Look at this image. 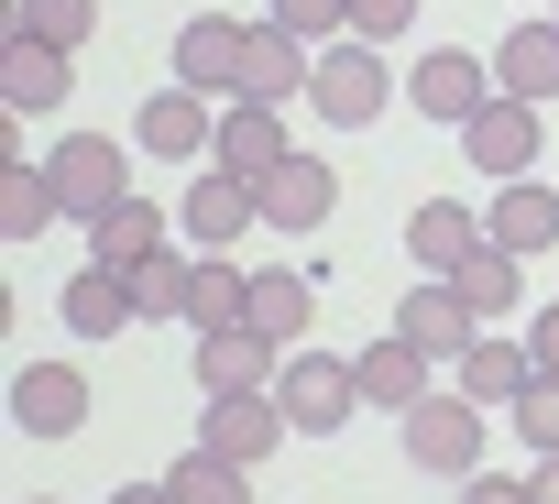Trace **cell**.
Instances as JSON below:
<instances>
[{
  "label": "cell",
  "instance_id": "obj_35",
  "mask_svg": "<svg viewBox=\"0 0 559 504\" xmlns=\"http://www.w3.org/2000/svg\"><path fill=\"white\" fill-rule=\"evenodd\" d=\"M526 362H537V373H559V308H537V329H526Z\"/></svg>",
  "mask_w": 559,
  "mask_h": 504
},
{
  "label": "cell",
  "instance_id": "obj_11",
  "mask_svg": "<svg viewBox=\"0 0 559 504\" xmlns=\"http://www.w3.org/2000/svg\"><path fill=\"white\" fill-rule=\"evenodd\" d=\"M308 88H319V56H308L286 23H252V45H241V99L286 110V99H308Z\"/></svg>",
  "mask_w": 559,
  "mask_h": 504
},
{
  "label": "cell",
  "instance_id": "obj_28",
  "mask_svg": "<svg viewBox=\"0 0 559 504\" xmlns=\"http://www.w3.org/2000/svg\"><path fill=\"white\" fill-rule=\"evenodd\" d=\"M450 297L472 308V329H483V319H504V308H515V252H504V241H483L472 264L450 275Z\"/></svg>",
  "mask_w": 559,
  "mask_h": 504
},
{
  "label": "cell",
  "instance_id": "obj_6",
  "mask_svg": "<svg viewBox=\"0 0 559 504\" xmlns=\"http://www.w3.org/2000/svg\"><path fill=\"white\" fill-rule=\"evenodd\" d=\"M274 439H286V406H274V384L263 395H209V417H198V449L209 460H274Z\"/></svg>",
  "mask_w": 559,
  "mask_h": 504
},
{
  "label": "cell",
  "instance_id": "obj_17",
  "mask_svg": "<svg viewBox=\"0 0 559 504\" xmlns=\"http://www.w3.org/2000/svg\"><path fill=\"white\" fill-rule=\"evenodd\" d=\"M165 241H176V219H165L154 197H121L110 219H88V264H110V275H143Z\"/></svg>",
  "mask_w": 559,
  "mask_h": 504
},
{
  "label": "cell",
  "instance_id": "obj_38",
  "mask_svg": "<svg viewBox=\"0 0 559 504\" xmlns=\"http://www.w3.org/2000/svg\"><path fill=\"white\" fill-rule=\"evenodd\" d=\"M548 23H559V12H548Z\"/></svg>",
  "mask_w": 559,
  "mask_h": 504
},
{
  "label": "cell",
  "instance_id": "obj_7",
  "mask_svg": "<svg viewBox=\"0 0 559 504\" xmlns=\"http://www.w3.org/2000/svg\"><path fill=\"white\" fill-rule=\"evenodd\" d=\"M362 406H395V417H417L428 395H439V351H417L406 329H384V340H362Z\"/></svg>",
  "mask_w": 559,
  "mask_h": 504
},
{
  "label": "cell",
  "instance_id": "obj_10",
  "mask_svg": "<svg viewBox=\"0 0 559 504\" xmlns=\"http://www.w3.org/2000/svg\"><path fill=\"white\" fill-rule=\"evenodd\" d=\"M252 219H263V197H252L241 176H219V165H198V176H187V219H176V230H187V252H230Z\"/></svg>",
  "mask_w": 559,
  "mask_h": 504
},
{
  "label": "cell",
  "instance_id": "obj_31",
  "mask_svg": "<svg viewBox=\"0 0 559 504\" xmlns=\"http://www.w3.org/2000/svg\"><path fill=\"white\" fill-rule=\"evenodd\" d=\"M504 417H515V439H526L537 460H559V373H537V384H526Z\"/></svg>",
  "mask_w": 559,
  "mask_h": 504
},
{
  "label": "cell",
  "instance_id": "obj_19",
  "mask_svg": "<svg viewBox=\"0 0 559 504\" xmlns=\"http://www.w3.org/2000/svg\"><path fill=\"white\" fill-rule=\"evenodd\" d=\"M493 88L526 99V110H548V99H559V23H515V34L493 45Z\"/></svg>",
  "mask_w": 559,
  "mask_h": 504
},
{
  "label": "cell",
  "instance_id": "obj_3",
  "mask_svg": "<svg viewBox=\"0 0 559 504\" xmlns=\"http://www.w3.org/2000/svg\"><path fill=\"white\" fill-rule=\"evenodd\" d=\"M406 460L439 471V482H472V471H483V406H472L461 384H439V395L406 417Z\"/></svg>",
  "mask_w": 559,
  "mask_h": 504
},
{
  "label": "cell",
  "instance_id": "obj_21",
  "mask_svg": "<svg viewBox=\"0 0 559 504\" xmlns=\"http://www.w3.org/2000/svg\"><path fill=\"white\" fill-rule=\"evenodd\" d=\"M483 230L515 252V264H526V252H548V241H559V187H537V176H526V187H493Z\"/></svg>",
  "mask_w": 559,
  "mask_h": 504
},
{
  "label": "cell",
  "instance_id": "obj_27",
  "mask_svg": "<svg viewBox=\"0 0 559 504\" xmlns=\"http://www.w3.org/2000/svg\"><path fill=\"white\" fill-rule=\"evenodd\" d=\"M252 308V275L230 264V252H198V286H187V329H241Z\"/></svg>",
  "mask_w": 559,
  "mask_h": 504
},
{
  "label": "cell",
  "instance_id": "obj_23",
  "mask_svg": "<svg viewBox=\"0 0 559 504\" xmlns=\"http://www.w3.org/2000/svg\"><path fill=\"white\" fill-rule=\"evenodd\" d=\"M143 308H132V275H110V264H78L67 275V329H88V340H110V329H132Z\"/></svg>",
  "mask_w": 559,
  "mask_h": 504
},
{
  "label": "cell",
  "instance_id": "obj_14",
  "mask_svg": "<svg viewBox=\"0 0 559 504\" xmlns=\"http://www.w3.org/2000/svg\"><path fill=\"white\" fill-rule=\"evenodd\" d=\"M132 143H143V154H165V165H198V154H219V110H209L198 88H165V99H143Z\"/></svg>",
  "mask_w": 559,
  "mask_h": 504
},
{
  "label": "cell",
  "instance_id": "obj_16",
  "mask_svg": "<svg viewBox=\"0 0 559 504\" xmlns=\"http://www.w3.org/2000/svg\"><path fill=\"white\" fill-rule=\"evenodd\" d=\"M483 241H493V230H483V219H472L461 197H428V208L406 219V252H417V275H428V286H450V275L472 264Z\"/></svg>",
  "mask_w": 559,
  "mask_h": 504
},
{
  "label": "cell",
  "instance_id": "obj_25",
  "mask_svg": "<svg viewBox=\"0 0 559 504\" xmlns=\"http://www.w3.org/2000/svg\"><path fill=\"white\" fill-rule=\"evenodd\" d=\"M526 384H537V362H526V340H493V329H483V340L461 351V395H472V406H515Z\"/></svg>",
  "mask_w": 559,
  "mask_h": 504
},
{
  "label": "cell",
  "instance_id": "obj_33",
  "mask_svg": "<svg viewBox=\"0 0 559 504\" xmlns=\"http://www.w3.org/2000/svg\"><path fill=\"white\" fill-rule=\"evenodd\" d=\"M352 34H362V45H395V34H417V0H352Z\"/></svg>",
  "mask_w": 559,
  "mask_h": 504
},
{
  "label": "cell",
  "instance_id": "obj_8",
  "mask_svg": "<svg viewBox=\"0 0 559 504\" xmlns=\"http://www.w3.org/2000/svg\"><path fill=\"white\" fill-rule=\"evenodd\" d=\"M12 428H23V439L88 428V373H78V362H23V373H12Z\"/></svg>",
  "mask_w": 559,
  "mask_h": 504
},
{
  "label": "cell",
  "instance_id": "obj_34",
  "mask_svg": "<svg viewBox=\"0 0 559 504\" xmlns=\"http://www.w3.org/2000/svg\"><path fill=\"white\" fill-rule=\"evenodd\" d=\"M461 504H537V482H504V471H472Z\"/></svg>",
  "mask_w": 559,
  "mask_h": 504
},
{
  "label": "cell",
  "instance_id": "obj_22",
  "mask_svg": "<svg viewBox=\"0 0 559 504\" xmlns=\"http://www.w3.org/2000/svg\"><path fill=\"white\" fill-rule=\"evenodd\" d=\"M308 319H319V286H308V275H286V264H263V275H252L241 329H263L274 351H297V329H308Z\"/></svg>",
  "mask_w": 559,
  "mask_h": 504
},
{
  "label": "cell",
  "instance_id": "obj_36",
  "mask_svg": "<svg viewBox=\"0 0 559 504\" xmlns=\"http://www.w3.org/2000/svg\"><path fill=\"white\" fill-rule=\"evenodd\" d=\"M110 504H176V493H165V482H121Z\"/></svg>",
  "mask_w": 559,
  "mask_h": 504
},
{
  "label": "cell",
  "instance_id": "obj_18",
  "mask_svg": "<svg viewBox=\"0 0 559 504\" xmlns=\"http://www.w3.org/2000/svg\"><path fill=\"white\" fill-rule=\"evenodd\" d=\"M274 373H286V362H274L263 329H198V384L209 395H263Z\"/></svg>",
  "mask_w": 559,
  "mask_h": 504
},
{
  "label": "cell",
  "instance_id": "obj_1",
  "mask_svg": "<svg viewBox=\"0 0 559 504\" xmlns=\"http://www.w3.org/2000/svg\"><path fill=\"white\" fill-rule=\"evenodd\" d=\"M274 406H286L297 439H330V428L362 417V373H352L341 351H286V373H274Z\"/></svg>",
  "mask_w": 559,
  "mask_h": 504
},
{
  "label": "cell",
  "instance_id": "obj_15",
  "mask_svg": "<svg viewBox=\"0 0 559 504\" xmlns=\"http://www.w3.org/2000/svg\"><path fill=\"white\" fill-rule=\"evenodd\" d=\"M461 154H472L493 187H526V176H537V110H526V99H493V110L461 132Z\"/></svg>",
  "mask_w": 559,
  "mask_h": 504
},
{
  "label": "cell",
  "instance_id": "obj_26",
  "mask_svg": "<svg viewBox=\"0 0 559 504\" xmlns=\"http://www.w3.org/2000/svg\"><path fill=\"white\" fill-rule=\"evenodd\" d=\"M56 219H67V197H56V176L12 154V165H0V241H34V230H56Z\"/></svg>",
  "mask_w": 559,
  "mask_h": 504
},
{
  "label": "cell",
  "instance_id": "obj_2",
  "mask_svg": "<svg viewBox=\"0 0 559 504\" xmlns=\"http://www.w3.org/2000/svg\"><path fill=\"white\" fill-rule=\"evenodd\" d=\"M319 121H341V132H373L384 121V99H395V77H384V45H362V34H341V45H319Z\"/></svg>",
  "mask_w": 559,
  "mask_h": 504
},
{
  "label": "cell",
  "instance_id": "obj_5",
  "mask_svg": "<svg viewBox=\"0 0 559 504\" xmlns=\"http://www.w3.org/2000/svg\"><path fill=\"white\" fill-rule=\"evenodd\" d=\"M406 99H417L428 121H450V132H472V121H483V110H493L504 88H493V56H461V45H439V56H428V67L406 77Z\"/></svg>",
  "mask_w": 559,
  "mask_h": 504
},
{
  "label": "cell",
  "instance_id": "obj_12",
  "mask_svg": "<svg viewBox=\"0 0 559 504\" xmlns=\"http://www.w3.org/2000/svg\"><path fill=\"white\" fill-rule=\"evenodd\" d=\"M252 197H263V230H319L341 208V176H330V154H286Z\"/></svg>",
  "mask_w": 559,
  "mask_h": 504
},
{
  "label": "cell",
  "instance_id": "obj_9",
  "mask_svg": "<svg viewBox=\"0 0 559 504\" xmlns=\"http://www.w3.org/2000/svg\"><path fill=\"white\" fill-rule=\"evenodd\" d=\"M241 45H252V23H230V12H198L187 34H176V88H219V99H241Z\"/></svg>",
  "mask_w": 559,
  "mask_h": 504
},
{
  "label": "cell",
  "instance_id": "obj_20",
  "mask_svg": "<svg viewBox=\"0 0 559 504\" xmlns=\"http://www.w3.org/2000/svg\"><path fill=\"white\" fill-rule=\"evenodd\" d=\"M67 77H78V56H56V45H34V34L0 45V99H12V121H23V110H56Z\"/></svg>",
  "mask_w": 559,
  "mask_h": 504
},
{
  "label": "cell",
  "instance_id": "obj_37",
  "mask_svg": "<svg viewBox=\"0 0 559 504\" xmlns=\"http://www.w3.org/2000/svg\"><path fill=\"white\" fill-rule=\"evenodd\" d=\"M526 482H537V504H559V460H537V471H526Z\"/></svg>",
  "mask_w": 559,
  "mask_h": 504
},
{
  "label": "cell",
  "instance_id": "obj_24",
  "mask_svg": "<svg viewBox=\"0 0 559 504\" xmlns=\"http://www.w3.org/2000/svg\"><path fill=\"white\" fill-rule=\"evenodd\" d=\"M395 329H406V340H417V351H439V362H461V351H472V340H483V329H472V308H461V297H450V286H417V297H406V308H395Z\"/></svg>",
  "mask_w": 559,
  "mask_h": 504
},
{
  "label": "cell",
  "instance_id": "obj_32",
  "mask_svg": "<svg viewBox=\"0 0 559 504\" xmlns=\"http://www.w3.org/2000/svg\"><path fill=\"white\" fill-rule=\"evenodd\" d=\"M263 23H286L297 45H341V34H352V0H274Z\"/></svg>",
  "mask_w": 559,
  "mask_h": 504
},
{
  "label": "cell",
  "instance_id": "obj_4",
  "mask_svg": "<svg viewBox=\"0 0 559 504\" xmlns=\"http://www.w3.org/2000/svg\"><path fill=\"white\" fill-rule=\"evenodd\" d=\"M45 176H56V197H67V219H110V208L132 197V154H121V143H99V132H78V143H56V154H45Z\"/></svg>",
  "mask_w": 559,
  "mask_h": 504
},
{
  "label": "cell",
  "instance_id": "obj_30",
  "mask_svg": "<svg viewBox=\"0 0 559 504\" xmlns=\"http://www.w3.org/2000/svg\"><path fill=\"white\" fill-rule=\"evenodd\" d=\"M165 493H176V504H252L241 460H209V449H187V460L165 471Z\"/></svg>",
  "mask_w": 559,
  "mask_h": 504
},
{
  "label": "cell",
  "instance_id": "obj_13",
  "mask_svg": "<svg viewBox=\"0 0 559 504\" xmlns=\"http://www.w3.org/2000/svg\"><path fill=\"white\" fill-rule=\"evenodd\" d=\"M286 154H297V143H286V110H263V99H230V110H219V154H209L219 176L263 187V176L286 165Z\"/></svg>",
  "mask_w": 559,
  "mask_h": 504
},
{
  "label": "cell",
  "instance_id": "obj_29",
  "mask_svg": "<svg viewBox=\"0 0 559 504\" xmlns=\"http://www.w3.org/2000/svg\"><path fill=\"white\" fill-rule=\"evenodd\" d=\"M12 34H34V45L78 56V45L99 34V0H12Z\"/></svg>",
  "mask_w": 559,
  "mask_h": 504
}]
</instances>
